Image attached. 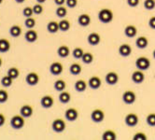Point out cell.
<instances>
[{"label": "cell", "instance_id": "cell-1", "mask_svg": "<svg viewBox=\"0 0 155 140\" xmlns=\"http://www.w3.org/2000/svg\"><path fill=\"white\" fill-rule=\"evenodd\" d=\"M113 12L109 8H102L98 12V20L103 24H109L113 20Z\"/></svg>", "mask_w": 155, "mask_h": 140}, {"label": "cell", "instance_id": "cell-2", "mask_svg": "<svg viewBox=\"0 0 155 140\" xmlns=\"http://www.w3.org/2000/svg\"><path fill=\"white\" fill-rule=\"evenodd\" d=\"M25 124V117H23L21 114L20 115H15L10 120V126H12L15 130H20Z\"/></svg>", "mask_w": 155, "mask_h": 140}, {"label": "cell", "instance_id": "cell-3", "mask_svg": "<svg viewBox=\"0 0 155 140\" xmlns=\"http://www.w3.org/2000/svg\"><path fill=\"white\" fill-rule=\"evenodd\" d=\"M136 67H137V69L142 71L148 70L150 67V61L145 56H140L136 61Z\"/></svg>", "mask_w": 155, "mask_h": 140}, {"label": "cell", "instance_id": "cell-4", "mask_svg": "<svg viewBox=\"0 0 155 140\" xmlns=\"http://www.w3.org/2000/svg\"><path fill=\"white\" fill-rule=\"evenodd\" d=\"M51 128L55 133H63L65 130V122L62 119H56L52 122Z\"/></svg>", "mask_w": 155, "mask_h": 140}, {"label": "cell", "instance_id": "cell-5", "mask_svg": "<svg viewBox=\"0 0 155 140\" xmlns=\"http://www.w3.org/2000/svg\"><path fill=\"white\" fill-rule=\"evenodd\" d=\"M125 124L129 127H135L138 123V116L136 113H129L124 119Z\"/></svg>", "mask_w": 155, "mask_h": 140}, {"label": "cell", "instance_id": "cell-6", "mask_svg": "<svg viewBox=\"0 0 155 140\" xmlns=\"http://www.w3.org/2000/svg\"><path fill=\"white\" fill-rule=\"evenodd\" d=\"M136 99H137V96H136V93L133 92V91H125L123 94V101L127 104V105H132L136 102Z\"/></svg>", "mask_w": 155, "mask_h": 140}, {"label": "cell", "instance_id": "cell-7", "mask_svg": "<svg viewBox=\"0 0 155 140\" xmlns=\"http://www.w3.org/2000/svg\"><path fill=\"white\" fill-rule=\"evenodd\" d=\"M91 119L94 122H96V123L102 122L105 119V113L101 109H94L91 113Z\"/></svg>", "mask_w": 155, "mask_h": 140}, {"label": "cell", "instance_id": "cell-8", "mask_svg": "<svg viewBox=\"0 0 155 140\" xmlns=\"http://www.w3.org/2000/svg\"><path fill=\"white\" fill-rule=\"evenodd\" d=\"M25 81L29 86H36L39 81V76L36 72H30L26 75Z\"/></svg>", "mask_w": 155, "mask_h": 140}, {"label": "cell", "instance_id": "cell-9", "mask_svg": "<svg viewBox=\"0 0 155 140\" xmlns=\"http://www.w3.org/2000/svg\"><path fill=\"white\" fill-rule=\"evenodd\" d=\"M63 70H64V67L60 62H53L50 66V72L53 76L60 75L63 72Z\"/></svg>", "mask_w": 155, "mask_h": 140}, {"label": "cell", "instance_id": "cell-10", "mask_svg": "<svg viewBox=\"0 0 155 140\" xmlns=\"http://www.w3.org/2000/svg\"><path fill=\"white\" fill-rule=\"evenodd\" d=\"M65 119L69 122H75L78 118H79V111H78L74 107H70V109H66L64 113Z\"/></svg>", "mask_w": 155, "mask_h": 140}, {"label": "cell", "instance_id": "cell-11", "mask_svg": "<svg viewBox=\"0 0 155 140\" xmlns=\"http://www.w3.org/2000/svg\"><path fill=\"white\" fill-rule=\"evenodd\" d=\"M101 80L99 77L97 76H93L89 79V80H88V85H89V87L93 90H97L101 87Z\"/></svg>", "mask_w": 155, "mask_h": 140}, {"label": "cell", "instance_id": "cell-12", "mask_svg": "<svg viewBox=\"0 0 155 140\" xmlns=\"http://www.w3.org/2000/svg\"><path fill=\"white\" fill-rule=\"evenodd\" d=\"M106 82L109 85H115L118 83L119 81V75L116 73V72H108L107 75H106Z\"/></svg>", "mask_w": 155, "mask_h": 140}, {"label": "cell", "instance_id": "cell-13", "mask_svg": "<svg viewBox=\"0 0 155 140\" xmlns=\"http://www.w3.org/2000/svg\"><path fill=\"white\" fill-rule=\"evenodd\" d=\"M87 40H88V43H89L90 45L96 46V45H98L99 43L101 42V37H100V35H99L98 33H95V32H94V33H91L89 36H88Z\"/></svg>", "mask_w": 155, "mask_h": 140}, {"label": "cell", "instance_id": "cell-14", "mask_svg": "<svg viewBox=\"0 0 155 140\" xmlns=\"http://www.w3.org/2000/svg\"><path fill=\"white\" fill-rule=\"evenodd\" d=\"M40 104L44 109H51L54 104V100L51 95H44L40 100Z\"/></svg>", "mask_w": 155, "mask_h": 140}, {"label": "cell", "instance_id": "cell-15", "mask_svg": "<svg viewBox=\"0 0 155 140\" xmlns=\"http://www.w3.org/2000/svg\"><path fill=\"white\" fill-rule=\"evenodd\" d=\"M145 80V75L142 72V70H137L132 74V80L137 84H140Z\"/></svg>", "mask_w": 155, "mask_h": 140}, {"label": "cell", "instance_id": "cell-16", "mask_svg": "<svg viewBox=\"0 0 155 140\" xmlns=\"http://www.w3.org/2000/svg\"><path fill=\"white\" fill-rule=\"evenodd\" d=\"M132 53V48L129 44H121L119 47V54L123 57H128Z\"/></svg>", "mask_w": 155, "mask_h": 140}, {"label": "cell", "instance_id": "cell-17", "mask_svg": "<svg viewBox=\"0 0 155 140\" xmlns=\"http://www.w3.org/2000/svg\"><path fill=\"white\" fill-rule=\"evenodd\" d=\"M78 23L81 26H83V27H86L88 26L90 24H91V17L89 14H86V13H83V14H81L78 18Z\"/></svg>", "mask_w": 155, "mask_h": 140}, {"label": "cell", "instance_id": "cell-18", "mask_svg": "<svg viewBox=\"0 0 155 140\" xmlns=\"http://www.w3.org/2000/svg\"><path fill=\"white\" fill-rule=\"evenodd\" d=\"M33 107L29 105H24L20 109V114L25 118H30L33 115Z\"/></svg>", "mask_w": 155, "mask_h": 140}, {"label": "cell", "instance_id": "cell-19", "mask_svg": "<svg viewBox=\"0 0 155 140\" xmlns=\"http://www.w3.org/2000/svg\"><path fill=\"white\" fill-rule=\"evenodd\" d=\"M25 38L27 42L29 43H33L37 41L38 39V33L35 31V30H32V29H29L26 33L25 34Z\"/></svg>", "mask_w": 155, "mask_h": 140}, {"label": "cell", "instance_id": "cell-20", "mask_svg": "<svg viewBox=\"0 0 155 140\" xmlns=\"http://www.w3.org/2000/svg\"><path fill=\"white\" fill-rule=\"evenodd\" d=\"M137 34V29L135 25H127L124 29V35L127 37H135Z\"/></svg>", "mask_w": 155, "mask_h": 140}, {"label": "cell", "instance_id": "cell-21", "mask_svg": "<svg viewBox=\"0 0 155 140\" xmlns=\"http://www.w3.org/2000/svg\"><path fill=\"white\" fill-rule=\"evenodd\" d=\"M136 45H137V47L138 49L143 50V49H145V48L148 47L149 40H148V38L146 37H139L136 40Z\"/></svg>", "mask_w": 155, "mask_h": 140}, {"label": "cell", "instance_id": "cell-22", "mask_svg": "<svg viewBox=\"0 0 155 140\" xmlns=\"http://www.w3.org/2000/svg\"><path fill=\"white\" fill-rule=\"evenodd\" d=\"M47 30L51 34L57 33V32L60 30L59 29V23H57V21H50V23H48V24H47Z\"/></svg>", "mask_w": 155, "mask_h": 140}, {"label": "cell", "instance_id": "cell-23", "mask_svg": "<svg viewBox=\"0 0 155 140\" xmlns=\"http://www.w3.org/2000/svg\"><path fill=\"white\" fill-rule=\"evenodd\" d=\"M57 54L61 57V58H66L69 54H70V50L68 46L65 45H62L58 48L57 50Z\"/></svg>", "mask_w": 155, "mask_h": 140}, {"label": "cell", "instance_id": "cell-24", "mask_svg": "<svg viewBox=\"0 0 155 140\" xmlns=\"http://www.w3.org/2000/svg\"><path fill=\"white\" fill-rule=\"evenodd\" d=\"M10 50V43L6 38H0V52L6 53Z\"/></svg>", "mask_w": 155, "mask_h": 140}, {"label": "cell", "instance_id": "cell-25", "mask_svg": "<svg viewBox=\"0 0 155 140\" xmlns=\"http://www.w3.org/2000/svg\"><path fill=\"white\" fill-rule=\"evenodd\" d=\"M70 100H71V95L68 92L66 91L61 92V93L59 94V101L62 104H68L70 102Z\"/></svg>", "mask_w": 155, "mask_h": 140}, {"label": "cell", "instance_id": "cell-26", "mask_svg": "<svg viewBox=\"0 0 155 140\" xmlns=\"http://www.w3.org/2000/svg\"><path fill=\"white\" fill-rule=\"evenodd\" d=\"M81 71H82V67H81V64L78 63H72L71 66H70V67H69V72L72 75H74V76H77V75L81 74Z\"/></svg>", "mask_w": 155, "mask_h": 140}, {"label": "cell", "instance_id": "cell-27", "mask_svg": "<svg viewBox=\"0 0 155 140\" xmlns=\"http://www.w3.org/2000/svg\"><path fill=\"white\" fill-rule=\"evenodd\" d=\"M87 88V82L83 80H77L76 83H75V89L77 92H80V93H82L86 90Z\"/></svg>", "mask_w": 155, "mask_h": 140}, {"label": "cell", "instance_id": "cell-28", "mask_svg": "<svg viewBox=\"0 0 155 140\" xmlns=\"http://www.w3.org/2000/svg\"><path fill=\"white\" fill-rule=\"evenodd\" d=\"M21 34V26L15 24V25H12V27L9 28V35L12 36V37H20Z\"/></svg>", "mask_w": 155, "mask_h": 140}, {"label": "cell", "instance_id": "cell-29", "mask_svg": "<svg viewBox=\"0 0 155 140\" xmlns=\"http://www.w3.org/2000/svg\"><path fill=\"white\" fill-rule=\"evenodd\" d=\"M53 87L54 89L56 90L57 92H63L65 90V87H66V83L64 80H57L56 81L54 82L53 84Z\"/></svg>", "mask_w": 155, "mask_h": 140}, {"label": "cell", "instance_id": "cell-30", "mask_svg": "<svg viewBox=\"0 0 155 140\" xmlns=\"http://www.w3.org/2000/svg\"><path fill=\"white\" fill-rule=\"evenodd\" d=\"M117 138L116 133L112 130H107L102 135L103 140H115Z\"/></svg>", "mask_w": 155, "mask_h": 140}, {"label": "cell", "instance_id": "cell-31", "mask_svg": "<svg viewBox=\"0 0 155 140\" xmlns=\"http://www.w3.org/2000/svg\"><path fill=\"white\" fill-rule=\"evenodd\" d=\"M59 29L60 31L63 32H66L70 29V23L68 20H65V19H62L59 21Z\"/></svg>", "mask_w": 155, "mask_h": 140}, {"label": "cell", "instance_id": "cell-32", "mask_svg": "<svg viewBox=\"0 0 155 140\" xmlns=\"http://www.w3.org/2000/svg\"><path fill=\"white\" fill-rule=\"evenodd\" d=\"M81 61L84 63H86V64L92 63L93 61H94V55H93V53H91V52H84L82 57H81Z\"/></svg>", "mask_w": 155, "mask_h": 140}, {"label": "cell", "instance_id": "cell-33", "mask_svg": "<svg viewBox=\"0 0 155 140\" xmlns=\"http://www.w3.org/2000/svg\"><path fill=\"white\" fill-rule=\"evenodd\" d=\"M1 85L5 88H8V87H10V86L12 85V82H13V79H12L9 76H4L2 79H1Z\"/></svg>", "mask_w": 155, "mask_h": 140}, {"label": "cell", "instance_id": "cell-34", "mask_svg": "<svg viewBox=\"0 0 155 140\" xmlns=\"http://www.w3.org/2000/svg\"><path fill=\"white\" fill-rule=\"evenodd\" d=\"M7 75L8 76H9L12 79L15 80L19 77V75H20V70L17 68V67H10L8 72H7Z\"/></svg>", "mask_w": 155, "mask_h": 140}, {"label": "cell", "instance_id": "cell-35", "mask_svg": "<svg viewBox=\"0 0 155 140\" xmlns=\"http://www.w3.org/2000/svg\"><path fill=\"white\" fill-rule=\"evenodd\" d=\"M83 53H84V51H83V50H82L81 48L77 47V48H75V49L73 50V51H72V55H73V57L76 58V59H81V57H82V55H83Z\"/></svg>", "mask_w": 155, "mask_h": 140}, {"label": "cell", "instance_id": "cell-36", "mask_svg": "<svg viewBox=\"0 0 155 140\" xmlns=\"http://www.w3.org/2000/svg\"><path fill=\"white\" fill-rule=\"evenodd\" d=\"M25 25L26 26V28L28 29H32L36 26V20L33 18V17H29L26 18L25 21Z\"/></svg>", "mask_w": 155, "mask_h": 140}, {"label": "cell", "instance_id": "cell-37", "mask_svg": "<svg viewBox=\"0 0 155 140\" xmlns=\"http://www.w3.org/2000/svg\"><path fill=\"white\" fill-rule=\"evenodd\" d=\"M68 14V9L66 8L63 7V6H59L56 9V15L59 17V18H64Z\"/></svg>", "mask_w": 155, "mask_h": 140}, {"label": "cell", "instance_id": "cell-38", "mask_svg": "<svg viewBox=\"0 0 155 140\" xmlns=\"http://www.w3.org/2000/svg\"><path fill=\"white\" fill-rule=\"evenodd\" d=\"M146 122L148 125L154 127L155 126V113H150L146 118Z\"/></svg>", "mask_w": 155, "mask_h": 140}, {"label": "cell", "instance_id": "cell-39", "mask_svg": "<svg viewBox=\"0 0 155 140\" xmlns=\"http://www.w3.org/2000/svg\"><path fill=\"white\" fill-rule=\"evenodd\" d=\"M144 8L148 10H152L155 8V0H145L144 1Z\"/></svg>", "mask_w": 155, "mask_h": 140}, {"label": "cell", "instance_id": "cell-40", "mask_svg": "<svg viewBox=\"0 0 155 140\" xmlns=\"http://www.w3.org/2000/svg\"><path fill=\"white\" fill-rule=\"evenodd\" d=\"M8 99V93L5 90H0V104H4Z\"/></svg>", "mask_w": 155, "mask_h": 140}, {"label": "cell", "instance_id": "cell-41", "mask_svg": "<svg viewBox=\"0 0 155 140\" xmlns=\"http://www.w3.org/2000/svg\"><path fill=\"white\" fill-rule=\"evenodd\" d=\"M33 11H34L35 14L37 15H39L43 12V7H42V4L40 3H38L36 5L33 6Z\"/></svg>", "mask_w": 155, "mask_h": 140}, {"label": "cell", "instance_id": "cell-42", "mask_svg": "<svg viewBox=\"0 0 155 140\" xmlns=\"http://www.w3.org/2000/svg\"><path fill=\"white\" fill-rule=\"evenodd\" d=\"M33 14H34V11H33V8H30V7H26L23 9V15L25 17V18H29V17H32Z\"/></svg>", "mask_w": 155, "mask_h": 140}, {"label": "cell", "instance_id": "cell-43", "mask_svg": "<svg viewBox=\"0 0 155 140\" xmlns=\"http://www.w3.org/2000/svg\"><path fill=\"white\" fill-rule=\"evenodd\" d=\"M133 139H134V140H147L148 137H147V135L144 133L138 132V133L134 135V136H133Z\"/></svg>", "mask_w": 155, "mask_h": 140}, {"label": "cell", "instance_id": "cell-44", "mask_svg": "<svg viewBox=\"0 0 155 140\" xmlns=\"http://www.w3.org/2000/svg\"><path fill=\"white\" fill-rule=\"evenodd\" d=\"M65 4H66V6H68V8H76L77 5H78V0H66V1H65Z\"/></svg>", "mask_w": 155, "mask_h": 140}, {"label": "cell", "instance_id": "cell-45", "mask_svg": "<svg viewBox=\"0 0 155 140\" xmlns=\"http://www.w3.org/2000/svg\"><path fill=\"white\" fill-rule=\"evenodd\" d=\"M127 4L131 8H136L139 4V0H127Z\"/></svg>", "mask_w": 155, "mask_h": 140}, {"label": "cell", "instance_id": "cell-46", "mask_svg": "<svg viewBox=\"0 0 155 140\" xmlns=\"http://www.w3.org/2000/svg\"><path fill=\"white\" fill-rule=\"evenodd\" d=\"M149 25L151 29H154L155 30V16L151 17L149 21Z\"/></svg>", "mask_w": 155, "mask_h": 140}, {"label": "cell", "instance_id": "cell-47", "mask_svg": "<svg viewBox=\"0 0 155 140\" xmlns=\"http://www.w3.org/2000/svg\"><path fill=\"white\" fill-rule=\"evenodd\" d=\"M5 122H6V118H5V116H4L2 113H0V127H2V126L5 124Z\"/></svg>", "mask_w": 155, "mask_h": 140}, {"label": "cell", "instance_id": "cell-48", "mask_svg": "<svg viewBox=\"0 0 155 140\" xmlns=\"http://www.w3.org/2000/svg\"><path fill=\"white\" fill-rule=\"evenodd\" d=\"M66 0H54V3L57 6H63L65 3Z\"/></svg>", "mask_w": 155, "mask_h": 140}, {"label": "cell", "instance_id": "cell-49", "mask_svg": "<svg viewBox=\"0 0 155 140\" xmlns=\"http://www.w3.org/2000/svg\"><path fill=\"white\" fill-rule=\"evenodd\" d=\"M25 1V0H15V2L18 3V4H21V3H24Z\"/></svg>", "mask_w": 155, "mask_h": 140}, {"label": "cell", "instance_id": "cell-50", "mask_svg": "<svg viewBox=\"0 0 155 140\" xmlns=\"http://www.w3.org/2000/svg\"><path fill=\"white\" fill-rule=\"evenodd\" d=\"M37 2L38 3H40V4H43V3L46 2V0H37Z\"/></svg>", "mask_w": 155, "mask_h": 140}, {"label": "cell", "instance_id": "cell-51", "mask_svg": "<svg viewBox=\"0 0 155 140\" xmlns=\"http://www.w3.org/2000/svg\"><path fill=\"white\" fill-rule=\"evenodd\" d=\"M2 63H3V61H2V59H1V58H0V67H1Z\"/></svg>", "mask_w": 155, "mask_h": 140}, {"label": "cell", "instance_id": "cell-52", "mask_svg": "<svg viewBox=\"0 0 155 140\" xmlns=\"http://www.w3.org/2000/svg\"><path fill=\"white\" fill-rule=\"evenodd\" d=\"M152 55H153V57H154V59H155V50H153V53H152Z\"/></svg>", "mask_w": 155, "mask_h": 140}, {"label": "cell", "instance_id": "cell-53", "mask_svg": "<svg viewBox=\"0 0 155 140\" xmlns=\"http://www.w3.org/2000/svg\"><path fill=\"white\" fill-rule=\"evenodd\" d=\"M2 2H3V0H0V4H2Z\"/></svg>", "mask_w": 155, "mask_h": 140}]
</instances>
